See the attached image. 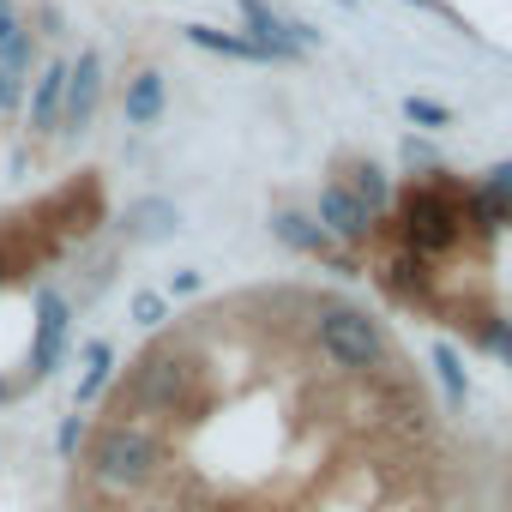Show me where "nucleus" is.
Returning a JSON list of instances; mask_svg holds the SVG:
<instances>
[{
    "mask_svg": "<svg viewBox=\"0 0 512 512\" xmlns=\"http://www.w3.org/2000/svg\"><path fill=\"white\" fill-rule=\"evenodd\" d=\"M49 211H55V223H61V229H73V235H79V229H91V223H103V193H97V181L85 175V181H73V187H61Z\"/></svg>",
    "mask_w": 512,
    "mask_h": 512,
    "instance_id": "8",
    "label": "nucleus"
},
{
    "mask_svg": "<svg viewBox=\"0 0 512 512\" xmlns=\"http://www.w3.org/2000/svg\"><path fill=\"white\" fill-rule=\"evenodd\" d=\"M338 181H344V187H350L374 217H386V211H392V175H386L374 157H344V163H338Z\"/></svg>",
    "mask_w": 512,
    "mask_h": 512,
    "instance_id": "7",
    "label": "nucleus"
},
{
    "mask_svg": "<svg viewBox=\"0 0 512 512\" xmlns=\"http://www.w3.org/2000/svg\"><path fill=\"white\" fill-rule=\"evenodd\" d=\"M31 55H37V43H31V31L19 25L7 43H0V73H31Z\"/></svg>",
    "mask_w": 512,
    "mask_h": 512,
    "instance_id": "15",
    "label": "nucleus"
},
{
    "mask_svg": "<svg viewBox=\"0 0 512 512\" xmlns=\"http://www.w3.org/2000/svg\"><path fill=\"white\" fill-rule=\"evenodd\" d=\"M272 223H278V241H284V247H296V253H320V260H332V253H338V247H332V235L320 229V217H308V211H290V205H284Z\"/></svg>",
    "mask_w": 512,
    "mask_h": 512,
    "instance_id": "10",
    "label": "nucleus"
},
{
    "mask_svg": "<svg viewBox=\"0 0 512 512\" xmlns=\"http://www.w3.org/2000/svg\"><path fill=\"white\" fill-rule=\"evenodd\" d=\"M380 290L404 308H440V272L428 260H416V253H386V266H380Z\"/></svg>",
    "mask_w": 512,
    "mask_h": 512,
    "instance_id": "4",
    "label": "nucleus"
},
{
    "mask_svg": "<svg viewBox=\"0 0 512 512\" xmlns=\"http://www.w3.org/2000/svg\"><path fill=\"white\" fill-rule=\"evenodd\" d=\"M163 103H169L163 73H139V79L127 85V103H121V109H127V127H139V133L157 127V121H163Z\"/></svg>",
    "mask_w": 512,
    "mask_h": 512,
    "instance_id": "11",
    "label": "nucleus"
},
{
    "mask_svg": "<svg viewBox=\"0 0 512 512\" xmlns=\"http://www.w3.org/2000/svg\"><path fill=\"white\" fill-rule=\"evenodd\" d=\"M458 199H464V187L446 181V169H428V181L404 187L398 193V247L416 253V260H428V266H440L446 253L464 241Z\"/></svg>",
    "mask_w": 512,
    "mask_h": 512,
    "instance_id": "2",
    "label": "nucleus"
},
{
    "mask_svg": "<svg viewBox=\"0 0 512 512\" xmlns=\"http://www.w3.org/2000/svg\"><path fill=\"white\" fill-rule=\"evenodd\" d=\"M187 43H193V49H211V55H223V61H278L272 49H260L253 37H229V31H211V25H193Z\"/></svg>",
    "mask_w": 512,
    "mask_h": 512,
    "instance_id": "12",
    "label": "nucleus"
},
{
    "mask_svg": "<svg viewBox=\"0 0 512 512\" xmlns=\"http://www.w3.org/2000/svg\"><path fill=\"white\" fill-rule=\"evenodd\" d=\"M25 109V73H0V115Z\"/></svg>",
    "mask_w": 512,
    "mask_h": 512,
    "instance_id": "21",
    "label": "nucleus"
},
{
    "mask_svg": "<svg viewBox=\"0 0 512 512\" xmlns=\"http://www.w3.org/2000/svg\"><path fill=\"white\" fill-rule=\"evenodd\" d=\"M308 338H314L320 362L350 374V380H374V374H392L404 362L392 350V338L380 332V320L368 308L338 302V296H308Z\"/></svg>",
    "mask_w": 512,
    "mask_h": 512,
    "instance_id": "1",
    "label": "nucleus"
},
{
    "mask_svg": "<svg viewBox=\"0 0 512 512\" xmlns=\"http://www.w3.org/2000/svg\"><path fill=\"white\" fill-rule=\"evenodd\" d=\"M476 344L512 362V320H494V314H482V320H476Z\"/></svg>",
    "mask_w": 512,
    "mask_h": 512,
    "instance_id": "16",
    "label": "nucleus"
},
{
    "mask_svg": "<svg viewBox=\"0 0 512 512\" xmlns=\"http://www.w3.org/2000/svg\"><path fill=\"white\" fill-rule=\"evenodd\" d=\"M133 229L151 235V241H169V235H175V211H169L163 199H145V205L133 211Z\"/></svg>",
    "mask_w": 512,
    "mask_h": 512,
    "instance_id": "14",
    "label": "nucleus"
},
{
    "mask_svg": "<svg viewBox=\"0 0 512 512\" xmlns=\"http://www.w3.org/2000/svg\"><path fill=\"white\" fill-rule=\"evenodd\" d=\"M163 320H169V302H163L157 290H139V296H133V326H145V332H157Z\"/></svg>",
    "mask_w": 512,
    "mask_h": 512,
    "instance_id": "18",
    "label": "nucleus"
},
{
    "mask_svg": "<svg viewBox=\"0 0 512 512\" xmlns=\"http://www.w3.org/2000/svg\"><path fill=\"white\" fill-rule=\"evenodd\" d=\"M434 368H440V380H446V392H452V404L464 398V368H458V356L452 350H434Z\"/></svg>",
    "mask_w": 512,
    "mask_h": 512,
    "instance_id": "20",
    "label": "nucleus"
},
{
    "mask_svg": "<svg viewBox=\"0 0 512 512\" xmlns=\"http://www.w3.org/2000/svg\"><path fill=\"white\" fill-rule=\"evenodd\" d=\"M199 290V272H175V296H193Z\"/></svg>",
    "mask_w": 512,
    "mask_h": 512,
    "instance_id": "23",
    "label": "nucleus"
},
{
    "mask_svg": "<svg viewBox=\"0 0 512 512\" xmlns=\"http://www.w3.org/2000/svg\"><path fill=\"white\" fill-rule=\"evenodd\" d=\"M97 97H103V55L85 49L73 67H67V109H61V133H85L91 115H97Z\"/></svg>",
    "mask_w": 512,
    "mask_h": 512,
    "instance_id": "5",
    "label": "nucleus"
},
{
    "mask_svg": "<svg viewBox=\"0 0 512 512\" xmlns=\"http://www.w3.org/2000/svg\"><path fill=\"white\" fill-rule=\"evenodd\" d=\"M61 109H67V61L43 67V79L31 91V133H55L61 127Z\"/></svg>",
    "mask_w": 512,
    "mask_h": 512,
    "instance_id": "9",
    "label": "nucleus"
},
{
    "mask_svg": "<svg viewBox=\"0 0 512 512\" xmlns=\"http://www.w3.org/2000/svg\"><path fill=\"white\" fill-rule=\"evenodd\" d=\"M314 217H320V229H326L332 241H368L374 223H380L344 181H326V187H320V211H314Z\"/></svg>",
    "mask_w": 512,
    "mask_h": 512,
    "instance_id": "6",
    "label": "nucleus"
},
{
    "mask_svg": "<svg viewBox=\"0 0 512 512\" xmlns=\"http://www.w3.org/2000/svg\"><path fill=\"white\" fill-rule=\"evenodd\" d=\"M19 31V13H13V0H0V43H7Z\"/></svg>",
    "mask_w": 512,
    "mask_h": 512,
    "instance_id": "22",
    "label": "nucleus"
},
{
    "mask_svg": "<svg viewBox=\"0 0 512 512\" xmlns=\"http://www.w3.org/2000/svg\"><path fill=\"white\" fill-rule=\"evenodd\" d=\"M404 115H410L416 127H434V133L452 121V109H446V103H434V97H404Z\"/></svg>",
    "mask_w": 512,
    "mask_h": 512,
    "instance_id": "17",
    "label": "nucleus"
},
{
    "mask_svg": "<svg viewBox=\"0 0 512 512\" xmlns=\"http://www.w3.org/2000/svg\"><path fill=\"white\" fill-rule=\"evenodd\" d=\"M476 187H482V193H488V199H494L506 217H512V163H494V169H488Z\"/></svg>",
    "mask_w": 512,
    "mask_h": 512,
    "instance_id": "19",
    "label": "nucleus"
},
{
    "mask_svg": "<svg viewBox=\"0 0 512 512\" xmlns=\"http://www.w3.org/2000/svg\"><path fill=\"white\" fill-rule=\"evenodd\" d=\"M109 374H115V344H109V338H91V344H85V380H79V404H91V398L109 386Z\"/></svg>",
    "mask_w": 512,
    "mask_h": 512,
    "instance_id": "13",
    "label": "nucleus"
},
{
    "mask_svg": "<svg viewBox=\"0 0 512 512\" xmlns=\"http://www.w3.org/2000/svg\"><path fill=\"white\" fill-rule=\"evenodd\" d=\"M241 7V25H247V37L260 43V49H272L278 61H296V55H308V49H320V31H308V25H296V19H284L272 0H235Z\"/></svg>",
    "mask_w": 512,
    "mask_h": 512,
    "instance_id": "3",
    "label": "nucleus"
}]
</instances>
